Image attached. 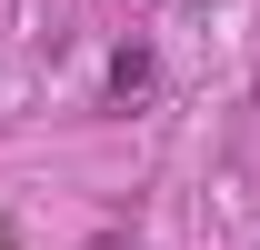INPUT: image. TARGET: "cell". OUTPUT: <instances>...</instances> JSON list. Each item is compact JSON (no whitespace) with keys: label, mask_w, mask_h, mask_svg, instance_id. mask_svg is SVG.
<instances>
[{"label":"cell","mask_w":260,"mask_h":250,"mask_svg":"<svg viewBox=\"0 0 260 250\" xmlns=\"http://www.w3.org/2000/svg\"><path fill=\"white\" fill-rule=\"evenodd\" d=\"M110 90H120V100H130V90H150V50H140V40L110 60Z\"/></svg>","instance_id":"cell-1"}]
</instances>
